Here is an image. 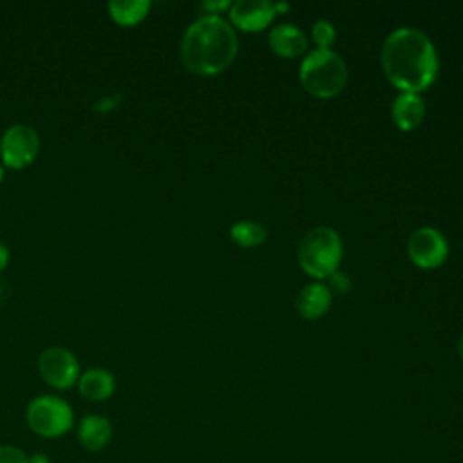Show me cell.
Here are the masks:
<instances>
[{
	"label": "cell",
	"instance_id": "obj_23",
	"mask_svg": "<svg viewBox=\"0 0 463 463\" xmlns=\"http://www.w3.org/2000/svg\"><path fill=\"white\" fill-rule=\"evenodd\" d=\"M31 463H49V459H47V456L45 454H33L31 456Z\"/></svg>",
	"mask_w": 463,
	"mask_h": 463
},
{
	"label": "cell",
	"instance_id": "obj_5",
	"mask_svg": "<svg viewBox=\"0 0 463 463\" xmlns=\"http://www.w3.org/2000/svg\"><path fill=\"white\" fill-rule=\"evenodd\" d=\"M27 425L43 438H58L71 430L74 423L72 407L54 394H42L31 400L25 411Z\"/></svg>",
	"mask_w": 463,
	"mask_h": 463
},
{
	"label": "cell",
	"instance_id": "obj_20",
	"mask_svg": "<svg viewBox=\"0 0 463 463\" xmlns=\"http://www.w3.org/2000/svg\"><path fill=\"white\" fill-rule=\"evenodd\" d=\"M228 5H230L228 0H219V2L206 0L201 4V9H203V14H219V11L226 9Z\"/></svg>",
	"mask_w": 463,
	"mask_h": 463
},
{
	"label": "cell",
	"instance_id": "obj_19",
	"mask_svg": "<svg viewBox=\"0 0 463 463\" xmlns=\"http://www.w3.org/2000/svg\"><path fill=\"white\" fill-rule=\"evenodd\" d=\"M329 286L331 288H335L336 291H347L349 289V286H351V280H349V277L345 275V273H342V271H333L331 275H329Z\"/></svg>",
	"mask_w": 463,
	"mask_h": 463
},
{
	"label": "cell",
	"instance_id": "obj_16",
	"mask_svg": "<svg viewBox=\"0 0 463 463\" xmlns=\"http://www.w3.org/2000/svg\"><path fill=\"white\" fill-rule=\"evenodd\" d=\"M230 235L237 244L250 248L264 242L268 237V230L257 221H237L232 224Z\"/></svg>",
	"mask_w": 463,
	"mask_h": 463
},
{
	"label": "cell",
	"instance_id": "obj_8",
	"mask_svg": "<svg viewBox=\"0 0 463 463\" xmlns=\"http://www.w3.org/2000/svg\"><path fill=\"white\" fill-rule=\"evenodd\" d=\"M407 251L414 264L421 268H436L447 259L449 244L439 230L432 226H421L409 235Z\"/></svg>",
	"mask_w": 463,
	"mask_h": 463
},
{
	"label": "cell",
	"instance_id": "obj_14",
	"mask_svg": "<svg viewBox=\"0 0 463 463\" xmlns=\"http://www.w3.org/2000/svg\"><path fill=\"white\" fill-rule=\"evenodd\" d=\"M329 304H331V289L322 282H311L304 286L295 300V307L304 318H317L324 315Z\"/></svg>",
	"mask_w": 463,
	"mask_h": 463
},
{
	"label": "cell",
	"instance_id": "obj_9",
	"mask_svg": "<svg viewBox=\"0 0 463 463\" xmlns=\"http://www.w3.org/2000/svg\"><path fill=\"white\" fill-rule=\"evenodd\" d=\"M275 14L277 7L271 0H235L230 7L232 22L244 31L264 29Z\"/></svg>",
	"mask_w": 463,
	"mask_h": 463
},
{
	"label": "cell",
	"instance_id": "obj_26",
	"mask_svg": "<svg viewBox=\"0 0 463 463\" xmlns=\"http://www.w3.org/2000/svg\"><path fill=\"white\" fill-rule=\"evenodd\" d=\"M0 295H2V284H0Z\"/></svg>",
	"mask_w": 463,
	"mask_h": 463
},
{
	"label": "cell",
	"instance_id": "obj_22",
	"mask_svg": "<svg viewBox=\"0 0 463 463\" xmlns=\"http://www.w3.org/2000/svg\"><path fill=\"white\" fill-rule=\"evenodd\" d=\"M7 264H9V250L4 242H0V273L5 269Z\"/></svg>",
	"mask_w": 463,
	"mask_h": 463
},
{
	"label": "cell",
	"instance_id": "obj_4",
	"mask_svg": "<svg viewBox=\"0 0 463 463\" xmlns=\"http://www.w3.org/2000/svg\"><path fill=\"white\" fill-rule=\"evenodd\" d=\"M297 255L306 273L317 279L329 277L342 259V239L336 230L317 226L302 237Z\"/></svg>",
	"mask_w": 463,
	"mask_h": 463
},
{
	"label": "cell",
	"instance_id": "obj_21",
	"mask_svg": "<svg viewBox=\"0 0 463 463\" xmlns=\"http://www.w3.org/2000/svg\"><path fill=\"white\" fill-rule=\"evenodd\" d=\"M119 99H121V94H112V96H109V98L98 99V101L94 103V110H98V112L112 110V109L119 103Z\"/></svg>",
	"mask_w": 463,
	"mask_h": 463
},
{
	"label": "cell",
	"instance_id": "obj_18",
	"mask_svg": "<svg viewBox=\"0 0 463 463\" xmlns=\"http://www.w3.org/2000/svg\"><path fill=\"white\" fill-rule=\"evenodd\" d=\"M0 463H31V456L13 445H0Z\"/></svg>",
	"mask_w": 463,
	"mask_h": 463
},
{
	"label": "cell",
	"instance_id": "obj_12",
	"mask_svg": "<svg viewBox=\"0 0 463 463\" xmlns=\"http://www.w3.org/2000/svg\"><path fill=\"white\" fill-rule=\"evenodd\" d=\"M78 391L83 398L92 402H103L110 398L116 391V378L110 371L101 367H92L80 374Z\"/></svg>",
	"mask_w": 463,
	"mask_h": 463
},
{
	"label": "cell",
	"instance_id": "obj_3",
	"mask_svg": "<svg viewBox=\"0 0 463 463\" xmlns=\"http://www.w3.org/2000/svg\"><path fill=\"white\" fill-rule=\"evenodd\" d=\"M298 74L307 92L318 98H331L344 89L347 67L338 52L329 47H317L304 56Z\"/></svg>",
	"mask_w": 463,
	"mask_h": 463
},
{
	"label": "cell",
	"instance_id": "obj_13",
	"mask_svg": "<svg viewBox=\"0 0 463 463\" xmlns=\"http://www.w3.org/2000/svg\"><path fill=\"white\" fill-rule=\"evenodd\" d=\"M112 432L114 430H112V423L109 421V418L99 416V414H90L80 421L78 439H80L81 447L96 452V450L105 449L110 443Z\"/></svg>",
	"mask_w": 463,
	"mask_h": 463
},
{
	"label": "cell",
	"instance_id": "obj_6",
	"mask_svg": "<svg viewBox=\"0 0 463 463\" xmlns=\"http://www.w3.org/2000/svg\"><path fill=\"white\" fill-rule=\"evenodd\" d=\"M40 152L38 132L25 123L11 125L0 139V157L4 166L22 170L29 166Z\"/></svg>",
	"mask_w": 463,
	"mask_h": 463
},
{
	"label": "cell",
	"instance_id": "obj_1",
	"mask_svg": "<svg viewBox=\"0 0 463 463\" xmlns=\"http://www.w3.org/2000/svg\"><path fill=\"white\" fill-rule=\"evenodd\" d=\"M382 67L385 76L402 92L427 89L438 74V52L430 38L414 27H398L382 45Z\"/></svg>",
	"mask_w": 463,
	"mask_h": 463
},
{
	"label": "cell",
	"instance_id": "obj_11",
	"mask_svg": "<svg viewBox=\"0 0 463 463\" xmlns=\"http://www.w3.org/2000/svg\"><path fill=\"white\" fill-rule=\"evenodd\" d=\"M391 116L396 127L412 130L425 116V103L418 92H400L391 105Z\"/></svg>",
	"mask_w": 463,
	"mask_h": 463
},
{
	"label": "cell",
	"instance_id": "obj_25",
	"mask_svg": "<svg viewBox=\"0 0 463 463\" xmlns=\"http://www.w3.org/2000/svg\"><path fill=\"white\" fill-rule=\"evenodd\" d=\"M2 181H4V166L0 165V183H2Z\"/></svg>",
	"mask_w": 463,
	"mask_h": 463
},
{
	"label": "cell",
	"instance_id": "obj_7",
	"mask_svg": "<svg viewBox=\"0 0 463 463\" xmlns=\"http://www.w3.org/2000/svg\"><path fill=\"white\" fill-rule=\"evenodd\" d=\"M40 376L52 389H71L80 380L78 358L65 347H47L38 358Z\"/></svg>",
	"mask_w": 463,
	"mask_h": 463
},
{
	"label": "cell",
	"instance_id": "obj_10",
	"mask_svg": "<svg viewBox=\"0 0 463 463\" xmlns=\"http://www.w3.org/2000/svg\"><path fill=\"white\" fill-rule=\"evenodd\" d=\"M269 47L284 58L298 56L307 47V36L295 24H279L268 34Z\"/></svg>",
	"mask_w": 463,
	"mask_h": 463
},
{
	"label": "cell",
	"instance_id": "obj_17",
	"mask_svg": "<svg viewBox=\"0 0 463 463\" xmlns=\"http://www.w3.org/2000/svg\"><path fill=\"white\" fill-rule=\"evenodd\" d=\"M311 34H313V40L318 47H329V43L335 40L336 33H335V27L329 20H317L311 27Z\"/></svg>",
	"mask_w": 463,
	"mask_h": 463
},
{
	"label": "cell",
	"instance_id": "obj_15",
	"mask_svg": "<svg viewBox=\"0 0 463 463\" xmlns=\"http://www.w3.org/2000/svg\"><path fill=\"white\" fill-rule=\"evenodd\" d=\"M150 11L148 0H112L109 2V14L119 25H136Z\"/></svg>",
	"mask_w": 463,
	"mask_h": 463
},
{
	"label": "cell",
	"instance_id": "obj_24",
	"mask_svg": "<svg viewBox=\"0 0 463 463\" xmlns=\"http://www.w3.org/2000/svg\"><path fill=\"white\" fill-rule=\"evenodd\" d=\"M458 354H459V358H461V362H463V333H461V336H459V340H458Z\"/></svg>",
	"mask_w": 463,
	"mask_h": 463
},
{
	"label": "cell",
	"instance_id": "obj_2",
	"mask_svg": "<svg viewBox=\"0 0 463 463\" xmlns=\"http://www.w3.org/2000/svg\"><path fill=\"white\" fill-rule=\"evenodd\" d=\"M239 43L233 27L219 14H201L181 40V61L195 74H217L226 69Z\"/></svg>",
	"mask_w": 463,
	"mask_h": 463
}]
</instances>
